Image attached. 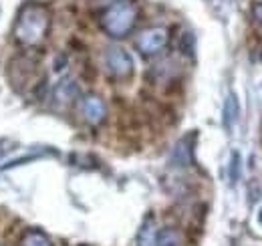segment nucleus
<instances>
[{
	"label": "nucleus",
	"mask_w": 262,
	"mask_h": 246,
	"mask_svg": "<svg viewBox=\"0 0 262 246\" xmlns=\"http://www.w3.org/2000/svg\"><path fill=\"white\" fill-rule=\"evenodd\" d=\"M51 29V14L42 4L36 2H29L20 8L14 27H12V34L14 38L25 45V47H38Z\"/></svg>",
	"instance_id": "1"
},
{
	"label": "nucleus",
	"mask_w": 262,
	"mask_h": 246,
	"mask_svg": "<svg viewBox=\"0 0 262 246\" xmlns=\"http://www.w3.org/2000/svg\"><path fill=\"white\" fill-rule=\"evenodd\" d=\"M137 23V6L131 0H113L101 14V27L111 38L127 36Z\"/></svg>",
	"instance_id": "2"
},
{
	"label": "nucleus",
	"mask_w": 262,
	"mask_h": 246,
	"mask_svg": "<svg viewBox=\"0 0 262 246\" xmlns=\"http://www.w3.org/2000/svg\"><path fill=\"white\" fill-rule=\"evenodd\" d=\"M103 63H105V69L111 77L115 79H127L133 75V59L131 55L121 49V47H111L105 51V57H103Z\"/></svg>",
	"instance_id": "3"
},
{
	"label": "nucleus",
	"mask_w": 262,
	"mask_h": 246,
	"mask_svg": "<svg viewBox=\"0 0 262 246\" xmlns=\"http://www.w3.org/2000/svg\"><path fill=\"white\" fill-rule=\"evenodd\" d=\"M167 40H169V34L164 27H151L137 36L135 47L143 57H154L167 47Z\"/></svg>",
	"instance_id": "4"
},
{
	"label": "nucleus",
	"mask_w": 262,
	"mask_h": 246,
	"mask_svg": "<svg viewBox=\"0 0 262 246\" xmlns=\"http://www.w3.org/2000/svg\"><path fill=\"white\" fill-rule=\"evenodd\" d=\"M81 115L89 125H99L107 115V107L99 95H85L81 99Z\"/></svg>",
	"instance_id": "5"
},
{
	"label": "nucleus",
	"mask_w": 262,
	"mask_h": 246,
	"mask_svg": "<svg viewBox=\"0 0 262 246\" xmlns=\"http://www.w3.org/2000/svg\"><path fill=\"white\" fill-rule=\"evenodd\" d=\"M81 95V89H79V83L71 77H65L57 83L55 91H53V99H55V105L57 107H69L73 105Z\"/></svg>",
	"instance_id": "6"
},
{
	"label": "nucleus",
	"mask_w": 262,
	"mask_h": 246,
	"mask_svg": "<svg viewBox=\"0 0 262 246\" xmlns=\"http://www.w3.org/2000/svg\"><path fill=\"white\" fill-rule=\"evenodd\" d=\"M190 161H192V148H190L188 139H182L176 144L171 157H169V163L176 168H186V166H190Z\"/></svg>",
	"instance_id": "7"
},
{
	"label": "nucleus",
	"mask_w": 262,
	"mask_h": 246,
	"mask_svg": "<svg viewBox=\"0 0 262 246\" xmlns=\"http://www.w3.org/2000/svg\"><path fill=\"white\" fill-rule=\"evenodd\" d=\"M156 246H184V236L176 228H162L156 234Z\"/></svg>",
	"instance_id": "8"
},
{
	"label": "nucleus",
	"mask_w": 262,
	"mask_h": 246,
	"mask_svg": "<svg viewBox=\"0 0 262 246\" xmlns=\"http://www.w3.org/2000/svg\"><path fill=\"white\" fill-rule=\"evenodd\" d=\"M156 234H158V228H156L154 220L147 218L137 234V246H156Z\"/></svg>",
	"instance_id": "9"
},
{
	"label": "nucleus",
	"mask_w": 262,
	"mask_h": 246,
	"mask_svg": "<svg viewBox=\"0 0 262 246\" xmlns=\"http://www.w3.org/2000/svg\"><path fill=\"white\" fill-rule=\"evenodd\" d=\"M238 113H240V107H238V99L234 93H230L228 99L224 101V125L226 127H232L234 121L238 119Z\"/></svg>",
	"instance_id": "10"
},
{
	"label": "nucleus",
	"mask_w": 262,
	"mask_h": 246,
	"mask_svg": "<svg viewBox=\"0 0 262 246\" xmlns=\"http://www.w3.org/2000/svg\"><path fill=\"white\" fill-rule=\"evenodd\" d=\"M20 246H53V244H51V240H49V236L45 232H40V230H29L25 234Z\"/></svg>",
	"instance_id": "11"
},
{
	"label": "nucleus",
	"mask_w": 262,
	"mask_h": 246,
	"mask_svg": "<svg viewBox=\"0 0 262 246\" xmlns=\"http://www.w3.org/2000/svg\"><path fill=\"white\" fill-rule=\"evenodd\" d=\"M252 16H254L256 25L262 29V2H254L252 4Z\"/></svg>",
	"instance_id": "12"
},
{
	"label": "nucleus",
	"mask_w": 262,
	"mask_h": 246,
	"mask_svg": "<svg viewBox=\"0 0 262 246\" xmlns=\"http://www.w3.org/2000/svg\"><path fill=\"white\" fill-rule=\"evenodd\" d=\"M238 163H240V154H232V182L238 180Z\"/></svg>",
	"instance_id": "13"
},
{
	"label": "nucleus",
	"mask_w": 262,
	"mask_h": 246,
	"mask_svg": "<svg viewBox=\"0 0 262 246\" xmlns=\"http://www.w3.org/2000/svg\"><path fill=\"white\" fill-rule=\"evenodd\" d=\"M258 222L262 224V208H260V212H258Z\"/></svg>",
	"instance_id": "14"
},
{
	"label": "nucleus",
	"mask_w": 262,
	"mask_h": 246,
	"mask_svg": "<svg viewBox=\"0 0 262 246\" xmlns=\"http://www.w3.org/2000/svg\"><path fill=\"white\" fill-rule=\"evenodd\" d=\"M4 152H6V150H4V148H0V157H2V155H4Z\"/></svg>",
	"instance_id": "15"
}]
</instances>
